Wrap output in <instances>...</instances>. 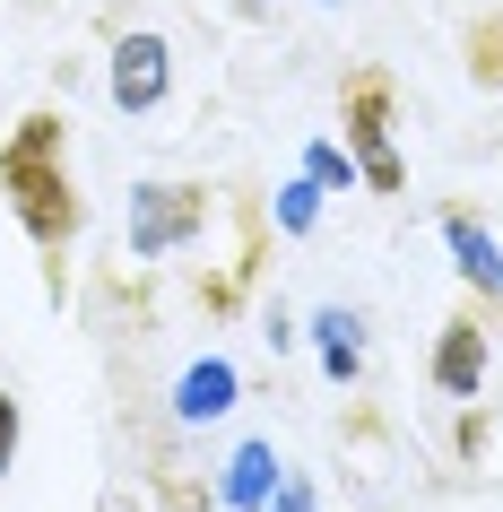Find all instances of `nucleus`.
<instances>
[{
  "label": "nucleus",
  "instance_id": "nucleus-1",
  "mask_svg": "<svg viewBox=\"0 0 503 512\" xmlns=\"http://www.w3.org/2000/svg\"><path fill=\"white\" fill-rule=\"evenodd\" d=\"M61 139H70L61 113H27L18 131L0 139V200L18 209V226L44 252H70V235L87 226V200L70 183V165H61Z\"/></svg>",
  "mask_w": 503,
  "mask_h": 512
},
{
  "label": "nucleus",
  "instance_id": "nucleus-2",
  "mask_svg": "<svg viewBox=\"0 0 503 512\" xmlns=\"http://www.w3.org/2000/svg\"><path fill=\"white\" fill-rule=\"evenodd\" d=\"M339 105H347V157H356V174H365L373 191H399L408 174H399V157H391V79H382V70H356Z\"/></svg>",
  "mask_w": 503,
  "mask_h": 512
},
{
  "label": "nucleus",
  "instance_id": "nucleus-3",
  "mask_svg": "<svg viewBox=\"0 0 503 512\" xmlns=\"http://www.w3.org/2000/svg\"><path fill=\"white\" fill-rule=\"evenodd\" d=\"M209 226V191L200 183H139L131 200V243L157 261V252H174V243H191Z\"/></svg>",
  "mask_w": 503,
  "mask_h": 512
},
{
  "label": "nucleus",
  "instance_id": "nucleus-4",
  "mask_svg": "<svg viewBox=\"0 0 503 512\" xmlns=\"http://www.w3.org/2000/svg\"><path fill=\"white\" fill-rule=\"evenodd\" d=\"M165 87H174L165 35H122V44H113V105L148 113V105H165Z\"/></svg>",
  "mask_w": 503,
  "mask_h": 512
},
{
  "label": "nucleus",
  "instance_id": "nucleus-5",
  "mask_svg": "<svg viewBox=\"0 0 503 512\" xmlns=\"http://www.w3.org/2000/svg\"><path fill=\"white\" fill-rule=\"evenodd\" d=\"M434 382H443L451 400H469L477 382H486V330H477V313L443 322V348H434Z\"/></svg>",
  "mask_w": 503,
  "mask_h": 512
},
{
  "label": "nucleus",
  "instance_id": "nucleus-6",
  "mask_svg": "<svg viewBox=\"0 0 503 512\" xmlns=\"http://www.w3.org/2000/svg\"><path fill=\"white\" fill-rule=\"evenodd\" d=\"M235 391H243L235 365H226V356H200V365L174 382V417H183V426H200V417H226V408H235Z\"/></svg>",
  "mask_w": 503,
  "mask_h": 512
},
{
  "label": "nucleus",
  "instance_id": "nucleus-7",
  "mask_svg": "<svg viewBox=\"0 0 503 512\" xmlns=\"http://www.w3.org/2000/svg\"><path fill=\"white\" fill-rule=\"evenodd\" d=\"M443 235H451V252H460V270H469L486 296H503V252H495V235H486L469 209H451V217H443Z\"/></svg>",
  "mask_w": 503,
  "mask_h": 512
},
{
  "label": "nucleus",
  "instance_id": "nucleus-8",
  "mask_svg": "<svg viewBox=\"0 0 503 512\" xmlns=\"http://www.w3.org/2000/svg\"><path fill=\"white\" fill-rule=\"evenodd\" d=\"M269 486H278V452L269 443H243L226 460V504H269Z\"/></svg>",
  "mask_w": 503,
  "mask_h": 512
},
{
  "label": "nucleus",
  "instance_id": "nucleus-9",
  "mask_svg": "<svg viewBox=\"0 0 503 512\" xmlns=\"http://www.w3.org/2000/svg\"><path fill=\"white\" fill-rule=\"evenodd\" d=\"M313 339H321V365H330V382H356V365H365V348H356V313H321L313 322Z\"/></svg>",
  "mask_w": 503,
  "mask_h": 512
},
{
  "label": "nucleus",
  "instance_id": "nucleus-10",
  "mask_svg": "<svg viewBox=\"0 0 503 512\" xmlns=\"http://www.w3.org/2000/svg\"><path fill=\"white\" fill-rule=\"evenodd\" d=\"M469 79L477 87H503V18H477V27H469Z\"/></svg>",
  "mask_w": 503,
  "mask_h": 512
},
{
  "label": "nucleus",
  "instance_id": "nucleus-11",
  "mask_svg": "<svg viewBox=\"0 0 503 512\" xmlns=\"http://www.w3.org/2000/svg\"><path fill=\"white\" fill-rule=\"evenodd\" d=\"M313 183H356V157H339V148L321 139V148H313Z\"/></svg>",
  "mask_w": 503,
  "mask_h": 512
},
{
  "label": "nucleus",
  "instance_id": "nucleus-12",
  "mask_svg": "<svg viewBox=\"0 0 503 512\" xmlns=\"http://www.w3.org/2000/svg\"><path fill=\"white\" fill-rule=\"evenodd\" d=\"M313 191H321V183H287V200H278V217H287L295 235H304V226H313Z\"/></svg>",
  "mask_w": 503,
  "mask_h": 512
},
{
  "label": "nucleus",
  "instance_id": "nucleus-13",
  "mask_svg": "<svg viewBox=\"0 0 503 512\" xmlns=\"http://www.w3.org/2000/svg\"><path fill=\"white\" fill-rule=\"evenodd\" d=\"M9 460H18V400L0 391V469H9Z\"/></svg>",
  "mask_w": 503,
  "mask_h": 512
},
{
  "label": "nucleus",
  "instance_id": "nucleus-14",
  "mask_svg": "<svg viewBox=\"0 0 503 512\" xmlns=\"http://www.w3.org/2000/svg\"><path fill=\"white\" fill-rule=\"evenodd\" d=\"M278 512H313V495H304V486H287V495H278Z\"/></svg>",
  "mask_w": 503,
  "mask_h": 512
}]
</instances>
